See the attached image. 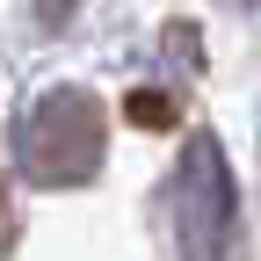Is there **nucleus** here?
Segmentation results:
<instances>
[{
	"label": "nucleus",
	"instance_id": "1",
	"mask_svg": "<svg viewBox=\"0 0 261 261\" xmlns=\"http://www.w3.org/2000/svg\"><path fill=\"white\" fill-rule=\"evenodd\" d=\"M102 138H109V116L94 109V94L80 87H51L22 123V160L29 174L51 181V189H73L102 167Z\"/></svg>",
	"mask_w": 261,
	"mask_h": 261
},
{
	"label": "nucleus",
	"instance_id": "2",
	"mask_svg": "<svg viewBox=\"0 0 261 261\" xmlns=\"http://www.w3.org/2000/svg\"><path fill=\"white\" fill-rule=\"evenodd\" d=\"M174 232L196 261H218L225 232H232V174L211 145H189L181 160V196H174Z\"/></svg>",
	"mask_w": 261,
	"mask_h": 261
},
{
	"label": "nucleus",
	"instance_id": "3",
	"mask_svg": "<svg viewBox=\"0 0 261 261\" xmlns=\"http://www.w3.org/2000/svg\"><path fill=\"white\" fill-rule=\"evenodd\" d=\"M123 109H130V123H152V130H167V123H174V102H167V94H152V87H138Z\"/></svg>",
	"mask_w": 261,
	"mask_h": 261
}]
</instances>
